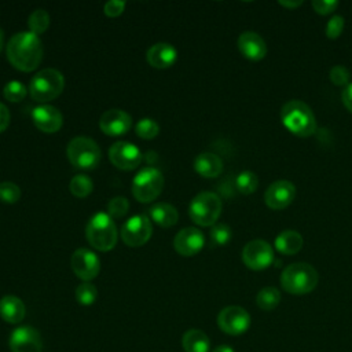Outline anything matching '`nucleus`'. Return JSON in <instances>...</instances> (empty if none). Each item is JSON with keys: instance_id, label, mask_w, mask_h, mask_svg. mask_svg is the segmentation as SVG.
I'll return each mask as SVG.
<instances>
[{"instance_id": "nucleus-1", "label": "nucleus", "mask_w": 352, "mask_h": 352, "mask_svg": "<svg viewBox=\"0 0 352 352\" xmlns=\"http://www.w3.org/2000/svg\"><path fill=\"white\" fill-rule=\"evenodd\" d=\"M7 58L21 72H33L41 63L43 44L38 36L32 32H19L7 43Z\"/></svg>"}, {"instance_id": "nucleus-2", "label": "nucleus", "mask_w": 352, "mask_h": 352, "mask_svg": "<svg viewBox=\"0 0 352 352\" xmlns=\"http://www.w3.org/2000/svg\"><path fill=\"white\" fill-rule=\"evenodd\" d=\"M280 120L285 128L296 136L308 138L316 131V118L311 107L302 100L293 99L280 109Z\"/></svg>"}, {"instance_id": "nucleus-3", "label": "nucleus", "mask_w": 352, "mask_h": 352, "mask_svg": "<svg viewBox=\"0 0 352 352\" xmlns=\"http://www.w3.org/2000/svg\"><path fill=\"white\" fill-rule=\"evenodd\" d=\"M318 282L319 274L308 263H293L287 265L280 275L282 289L296 296L311 293Z\"/></svg>"}, {"instance_id": "nucleus-4", "label": "nucleus", "mask_w": 352, "mask_h": 352, "mask_svg": "<svg viewBox=\"0 0 352 352\" xmlns=\"http://www.w3.org/2000/svg\"><path fill=\"white\" fill-rule=\"evenodd\" d=\"M85 236L96 250L109 252L117 243V226L107 213L98 212L89 219L85 227Z\"/></svg>"}, {"instance_id": "nucleus-5", "label": "nucleus", "mask_w": 352, "mask_h": 352, "mask_svg": "<svg viewBox=\"0 0 352 352\" xmlns=\"http://www.w3.org/2000/svg\"><path fill=\"white\" fill-rule=\"evenodd\" d=\"M65 87L63 74L52 67L36 73L29 84V94L33 100L45 103L58 98Z\"/></svg>"}, {"instance_id": "nucleus-6", "label": "nucleus", "mask_w": 352, "mask_h": 352, "mask_svg": "<svg viewBox=\"0 0 352 352\" xmlns=\"http://www.w3.org/2000/svg\"><path fill=\"white\" fill-rule=\"evenodd\" d=\"M188 214L191 220L201 226H214L221 214V199L212 191H202L197 194L190 202Z\"/></svg>"}, {"instance_id": "nucleus-7", "label": "nucleus", "mask_w": 352, "mask_h": 352, "mask_svg": "<svg viewBox=\"0 0 352 352\" xmlns=\"http://www.w3.org/2000/svg\"><path fill=\"white\" fill-rule=\"evenodd\" d=\"M66 154L72 165L80 169L96 168L102 157L100 148L96 142L85 136H77L72 139L67 144Z\"/></svg>"}, {"instance_id": "nucleus-8", "label": "nucleus", "mask_w": 352, "mask_h": 352, "mask_svg": "<svg viewBox=\"0 0 352 352\" xmlns=\"http://www.w3.org/2000/svg\"><path fill=\"white\" fill-rule=\"evenodd\" d=\"M164 188V176L162 173L153 166L143 168L138 172L132 182V194L133 197L143 204L154 201Z\"/></svg>"}, {"instance_id": "nucleus-9", "label": "nucleus", "mask_w": 352, "mask_h": 352, "mask_svg": "<svg viewBox=\"0 0 352 352\" xmlns=\"http://www.w3.org/2000/svg\"><path fill=\"white\" fill-rule=\"evenodd\" d=\"M151 234L153 226L150 217L146 214H135L129 217L121 228V238L124 243L131 248L143 246L148 242Z\"/></svg>"}, {"instance_id": "nucleus-10", "label": "nucleus", "mask_w": 352, "mask_h": 352, "mask_svg": "<svg viewBox=\"0 0 352 352\" xmlns=\"http://www.w3.org/2000/svg\"><path fill=\"white\" fill-rule=\"evenodd\" d=\"M242 261L253 271L265 270L274 261V249L264 239L249 241L242 249Z\"/></svg>"}, {"instance_id": "nucleus-11", "label": "nucleus", "mask_w": 352, "mask_h": 352, "mask_svg": "<svg viewBox=\"0 0 352 352\" xmlns=\"http://www.w3.org/2000/svg\"><path fill=\"white\" fill-rule=\"evenodd\" d=\"M217 324L226 334L241 336L250 326V315L239 305H228L219 312Z\"/></svg>"}, {"instance_id": "nucleus-12", "label": "nucleus", "mask_w": 352, "mask_h": 352, "mask_svg": "<svg viewBox=\"0 0 352 352\" xmlns=\"http://www.w3.org/2000/svg\"><path fill=\"white\" fill-rule=\"evenodd\" d=\"M70 267L77 278L89 282L98 276L100 271V260L92 250L80 248L72 254Z\"/></svg>"}, {"instance_id": "nucleus-13", "label": "nucleus", "mask_w": 352, "mask_h": 352, "mask_svg": "<svg viewBox=\"0 0 352 352\" xmlns=\"http://www.w3.org/2000/svg\"><path fill=\"white\" fill-rule=\"evenodd\" d=\"M296 186L289 180H276L271 183L264 192V202L270 209L282 210L296 198Z\"/></svg>"}, {"instance_id": "nucleus-14", "label": "nucleus", "mask_w": 352, "mask_h": 352, "mask_svg": "<svg viewBox=\"0 0 352 352\" xmlns=\"http://www.w3.org/2000/svg\"><path fill=\"white\" fill-rule=\"evenodd\" d=\"M111 164L122 170H132L142 162L140 150L131 142H116L109 150Z\"/></svg>"}, {"instance_id": "nucleus-15", "label": "nucleus", "mask_w": 352, "mask_h": 352, "mask_svg": "<svg viewBox=\"0 0 352 352\" xmlns=\"http://www.w3.org/2000/svg\"><path fill=\"white\" fill-rule=\"evenodd\" d=\"M11 352H41L43 341L40 333L32 326H19L10 336Z\"/></svg>"}, {"instance_id": "nucleus-16", "label": "nucleus", "mask_w": 352, "mask_h": 352, "mask_svg": "<svg viewBox=\"0 0 352 352\" xmlns=\"http://www.w3.org/2000/svg\"><path fill=\"white\" fill-rule=\"evenodd\" d=\"M205 245V236L204 234L195 228V227H186L180 230L175 239H173V246L175 250L186 257L194 256L201 252V249Z\"/></svg>"}, {"instance_id": "nucleus-17", "label": "nucleus", "mask_w": 352, "mask_h": 352, "mask_svg": "<svg viewBox=\"0 0 352 352\" xmlns=\"http://www.w3.org/2000/svg\"><path fill=\"white\" fill-rule=\"evenodd\" d=\"M99 126L109 136H120L126 133L132 126V117L120 109L104 111L99 120Z\"/></svg>"}, {"instance_id": "nucleus-18", "label": "nucleus", "mask_w": 352, "mask_h": 352, "mask_svg": "<svg viewBox=\"0 0 352 352\" xmlns=\"http://www.w3.org/2000/svg\"><path fill=\"white\" fill-rule=\"evenodd\" d=\"M32 120L44 133H55L63 124L62 113L51 104H40L34 107L32 111Z\"/></svg>"}, {"instance_id": "nucleus-19", "label": "nucleus", "mask_w": 352, "mask_h": 352, "mask_svg": "<svg viewBox=\"0 0 352 352\" xmlns=\"http://www.w3.org/2000/svg\"><path fill=\"white\" fill-rule=\"evenodd\" d=\"M238 50L249 60H261L267 55V44L264 38L252 30L243 32L238 37Z\"/></svg>"}, {"instance_id": "nucleus-20", "label": "nucleus", "mask_w": 352, "mask_h": 352, "mask_svg": "<svg viewBox=\"0 0 352 352\" xmlns=\"http://www.w3.org/2000/svg\"><path fill=\"white\" fill-rule=\"evenodd\" d=\"M177 58L176 48L169 43H155L153 44L146 54V59L150 66L155 69L170 67Z\"/></svg>"}, {"instance_id": "nucleus-21", "label": "nucleus", "mask_w": 352, "mask_h": 352, "mask_svg": "<svg viewBox=\"0 0 352 352\" xmlns=\"http://www.w3.org/2000/svg\"><path fill=\"white\" fill-rule=\"evenodd\" d=\"M26 314V308L23 301L12 294L4 296L0 300V316L3 320L11 324H16L23 320Z\"/></svg>"}, {"instance_id": "nucleus-22", "label": "nucleus", "mask_w": 352, "mask_h": 352, "mask_svg": "<svg viewBox=\"0 0 352 352\" xmlns=\"http://www.w3.org/2000/svg\"><path fill=\"white\" fill-rule=\"evenodd\" d=\"M194 169L198 175L206 179L217 177L223 172V161L213 153H201L194 160Z\"/></svg>"}, {"instance_id": "nucleus-23", "label": "nucleus", "mask_w": 352, "mask_h": 352, "mask_svg": "<svg viewBox=\"0 0 352 352\" xmlns=\"http://www.w3.org/2000/svg\"><path fill=\"white\" fill-rule=\"evenodd\" d=\"M148 217L160 227L169 228L177 223L179 213L173 205L166 204V202H160V204L153 205L148 209Z\"/></svg>"}, {"instance_id": "nucleus-24", "label": "nucleus", "mask_w": 352, "mask_h": 352, "mask_svg": "<svg viewBox=\"0 0 352 352\" xmlns=\"http://www.w3.org/2000/svg\"><path fill=\"white\" fill-rule=\"evenodd\" d=\"M302 236L296 230H283L275 238V249L287 256H293L298 253L302 248Z\"/></svg>"}, {"instance_id": "nucleus-25", "label": "nucleus", "mask_w": 352, "mask_h": 352, "mask_svg": "<svg viewBox=\"0 0 352 352\" xmlns=\"http://www.w3.org/2000/svg\"><path fill=\"white\" fill-rule=\"evenodd\" d=\"M182 345L184 352H209V337L198 329L187 330L182 337Z\"/></svg>"}, {"instance_id": "nucleus-26", "label": "nucleus", "mask_w": 352, "mask_h": 352, "mask_svg": "<svg viewBox=\"0 0 352 352\" xmlns=\"http://www.w3.org/2000/svg\"><path fill=\"white\" fill-rule=\"evenodd\" d=\"M280 302V292L274 286L263 287L256 296V304L263 311H272Z\"/></svg>"}, {"instance_id": "nucleus-27", "label": "nucleus", "mask_w": 352, "mask_h": 352, "mask_svg": "<svg viewBox=\"0 0 352 352\" xmlns=\"http://www.w3.org/2000/svg\"><path fill=\"white\" fill-rule=\"evenodd\" d=\"M28 26L29 32L34 33L36 36L44 33L50 26V14L43 8L34 10L28 18Z\"/></svg>"}, {"instance_id": "nucleus-28", "label": "nucleus", "mask_w": 352, "mask_h": 352, "mask_svg": "<svg viewBox=\"0 0 352 352\" xmlns=\"http://www.w3.org/2000/svg\"><path fill=\"white\" fill-rule=\"evenodd\" d=\"M235 186L241 194L249 195L254 192L258 187V177L252 170H243L241 172L235 179Z\"/></svg>"}, {"instance_id": "nucleus-29", "label": "nucleus", "mask_w": 352, "mask_h": 352, "mask_svg": "<svg viewBox=\"0 0 352 352\" xmlns=\"http://www.w3.org/2000/svg\"><path fill=\"white\" fill-rule=\"evenodd\" d=\"M70 192L77 198H85L92 192L94 183L92 180L85 175H76L69 184Z\"/></svg>"}, {"instance_id": "nucleus-30", "label": "nucleus", "mask_w": 352, "mask_h": 352, "mask_svg": "<svg viewBox=\"0 0 352 352\" xmlns=\"http://www.w3.org/2000/svg\"><path fill=\"white\" fill-rule=\"evenodd\" d=\"M98 290L89 282H82L76 289V298L81 305H92L96 301Z\"/></svg>"}, {"instance_id": "nucleus-31", "label": "nucleus", "mask_w": 352, "mask_h": 352, "mask_svg": "<svg viewBox=\"0 0 352 352\" xmlns=\"http://www.w3.org/2000/svg\"><path fill=\"white\" fill-rule=\"evenodd\" d=\"M135 132L142 139H154L160 133V125L153 118H142L136 124Z\"/></svg>"}, {"instance_id": "nucleus-32", "label": "nucleus", "mask_w": 352, "mask_h": 352, "mask_svg": "<svg viewBox=\"0 0 352 352\" xmlns=\"http://www.w3.org/2000/svg\"><path fill=\"white\" fill-rule=\"evenodd\" d=\"M26 94L28 89L21 81H10L4 85L3 89V96L10 102H21L22 99H25Z\"/></svg>"}, {"instance_id": "nucleus-33", "label": "nucleus", "mask_w": 352, "mask_h": 352, "mask_svg": "<svg viewBox=\"0 0 352 352\" xmlns=\"http://www.w3.org/2000/svg\"><path fill=\"white\" fill-rule=\"evenodd\" d=\"M128 208H129V202L125 197H114L109 201L107 204V214L111 217V219H120L122 216L126 214L128 212Z\"/></svg>"}, {"instance_id": "nucleus-34", "label": "nucleus", "mask_w": 352, "mask_h": 352, "mask_svg": "<svg viewBox=\"0 0 352 352\" xmlns=\"http://www.w3.org/2000/svg\"><path fill=\"white\" fill-rule=\"evenodd\" d=\"M232 236L231 228L224 223H216L210 230V239L216 245H227Z\"/></svg>"}, {"instance_id": "nucleus-35", "label": "nucleus", "mask_w": 352, "mask_h": 352, "mask_svg": "<svg viewBox=\"0 0 352 352\" xmlns=\"http://www.w3.org/2000/svg\"><path fill=\"white\" fill-rule=\"evenodd\" d=\"M21 198L19 187L12 182L0 183V201L6 204H14Z\"/></svg>"}, {"instance_id": "nucleus-36", "label": "nucleus", "mask_w": 352, "mask_h": 352, "mask_svg": "<svg viewBox=\"0 0 352 352\" xmlns=\"http://www.w3.org/2000/svg\"><path fill=\"white\" fill-rule=\"evenodd\" d=\"M329 78L330 81L337 85V87H346L349 84V80H351V73L349 70L342 66V65H336L330 69L329 72Z\"/></svg>"}, {"instance_id": "nucleus-37", "label": "nucleus", "mask_w": 352, "mask_h": 352, "mask_svg": "<svg viewBox=\"0 0 352 352\" xmlns=\"http://www.w3.org/2000/svg\"><path fill=\"white\" fill-rule=\"evenodd\" d=\"M344 18L341 15H333L326 25V36L331 40L337 38L344 30Z\"/></svg>"}, {"instance_id": "nucleus-38", "label": "nucleus", "mask_w": 352, "mask_h": 352, "mask_svg": "<svg viewBox=\"0 0 352 352\" xmlns=\"http://www.w3.org/2000/svg\"><path fill=\"white\" fill-rule=\"evenodd\" d=\"M312 7L318 14L327 15L338 7V1H336V0H314Z\"/></svg>"}, {"instance_id": "nucleus-39", "label": "nucleus", "mask_w": 352, "mask_h": 352, "mask_svg": "<svg viewBox=\"0 0 352 352\" xmlns=\"http://www.w3.org/2000/svg\"><path fill=\"white\" fill-rule=\"evenodd\" d=\"M125 8V3L124 1H118V0H110L103 6V12L110 16V18H116L118 15L122 14Z\"/></svg>"}, {"instance_id": "nucleus-40", "label": "nucleus", "mask_w": 352, "mask_h": 352, "mask_svg": "<svg viewBox=\"0 0 352 352\" xmlns=\"http://www.w3.org/2000/svg\"><path fill=\"white\" fill-rule=\"evenodd\" d=\"M10 120H11V116L7 106L0 102V132L7 129V126L10 125Z\"/></svg>"}, {"instance_id": "nucleus-41", "label": "nucleus", "mask_w": 352, "mask_h": 352, "mask_svg": "<svg viewBox=\"0 0 352 352\" xmlns=\"http://www.w3.org/2000/svg\"><path fill=\"white\" fill-rule=\"evenodd\" d=\"M341 100L344 103V106L352 113V82H349L341 94Z\"/></svg>"}, {"instance_id": "nucleus-42", "label": "nucleus", "mask_w": 352, "mask_h": 352, "mask_svg": "<svg viewBox=\"0 0 352 352\" xmlns=\"http://www.w3.org/2000/svg\"><path fill=\"white\" fill-rule=\"evenodd\" d=\"M279 4L280 6H283V7H286V8H296V7H300L301 4H302V1L301 0H294V1H279Z\"/></svg>"}, {"instance_id": "nucleus-43", "label": "nucleus", "mask_w": 352, "mask_h": 352, "mask_svg": "<svg viewBox=\"0 0 352 352\" xmlns=\"http://www.w3.org/2000/svg\"><path fill=\"white\" fill-rule=\"evenodd\" d=\"M212 352H234V349L230 345H219Z\"/></svg>"}, {"instance_id": "nucleus-44", "label": "nucleus", "mask_w": 352, "mask_h": 352, "mask_svg": "<svg viewBox=\"0 0 352 352\" xmlns=\"http://www.w3.org/2000/svg\"><path fill=\"white\" fill-rule=\"evenodd\" d=\"M3 47H4V33H3V30L0 29V52H1Z\"/></svg>"}]
</instances>
